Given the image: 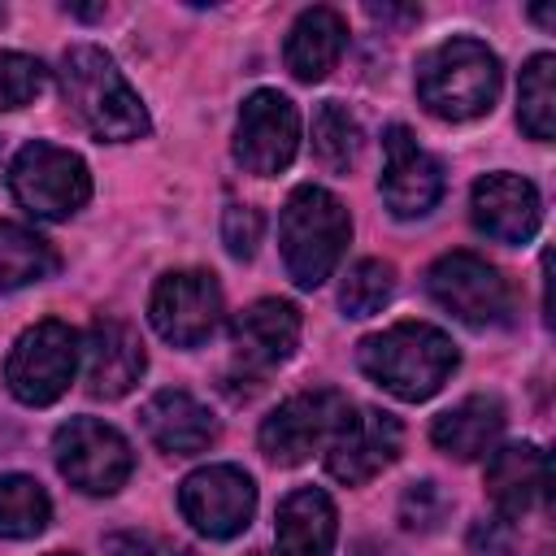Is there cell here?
<instances>
[{
  "label": "cell",
  "instance_id": "6da1fadb",
  "mask_svg": "<svg viewBox=\"0 0 556 556\" xmlns=\"http://www.w3.org/2000/svg\"><path fill=\"white\" fill-rule=\"evenodd\" d=\"M56 78H61L65 109L78 117V126L87 135L126 143V139H143L152 130L139 91L126 83V74L117 70V61L104 48H96V43L65 48Z\"/></svg>",
  "mask_w": 556,
  "mask_h": 556
},
{
  "label": "cell",
  "instance_id": "7a4b0ae2",
  "mask_svg": "<svg viewBox=\"0 0 556 556\" xmlns=\"http://www.w3.org/2000/svg\"><path fill=\"white\" fill-rule=\"evenodd\" d=\"M456 361H460L456 343L430 321H395L382 334L361 339L356 348L361 374L404 404L430 400L452 378Z\"/></svg>",
  "mask_w": 556,
  "mask_h": 556
},
{
  "label": "cell",
  "instance_id": "3957f363",
  "mask_svg": "<svg viewBox=\"0 0 556 556\" xmlns=\"http://www.w3.org/2000/svg\"><path fill=\"white\" fill-rule=\"evenodd\" d=\"M500 96V61L482 39L456 35L417 61V100L439 122H473Z\"/></svg>",
  "mask_w": 556,
  "mask_h": 556
},
{
  "label": "cell",
  "instance_id": "277c9868",
  "mask_svg": "<svg viewBox=\"0 0 556 556\" xmlns=\"http://www.w3.org/2000/svg\"><path fill=\"white\" fill-rule=\"evenodd\" d=\"M348 239H352V217L334 191L304 182L287 195L282 217H278V243H282V265L295 287L304 291L321 287L334 274Z\"/></svg>",
  "mask_w": 556,
  "mask_h": 556
},
{
  "label": "cell",
  "instance_id": "5b68a950",
  "mask_svg": "<svg viewBox=\"0 0 556 556\" xmlns=\"http://www.w3.org/2000/svg\"><path fill=\"white\" fill-rule=\"evenodd\" d=\"M9 191L26 213L43 222H65L91 200V169L78 152L30 139L9 161Z\"/></svg>",
  "mask_w": 556,
  "mask_h": 556
},
{
  "label": "cell",
  "instance_id": "8992f818",
  "mask_svg": "<svg viewBox=\"0 0 556 556\" xmlns=\"http://www.w3.org/2000/svg\"><path fill=\"white\" fill-rule=\"evenodd\" d=\"M78 361H83V339L74 326H65L56 317L35 321L30 330L17 334V343L4 361V387L13 391V400L43 408L70 391Z\"/></svg>",
  "mask_w": 556,
  "mask_h": 556
},
{
  "label": "cell",
  "instance_id": "52a82bcc",
  "mask_svg": "<svg viewBox=\"0 0 556 556\" xmlns=\"http://www.w3.org/2000/svg\"><path fill=\"white\" fill-rule=\"evenodd\" d=\"M52 456L61 478L83 495H113L126 486L135 469V452L126 434L100 417H70L52 434Z\"/></svg>",
  "mask_w": 556,
  "mask_h": 556
},
{
  "label": "cell",
  "instance_id": "ba28073f",
  "mask_svg": "<svg viewBox=\"0 0 556 556\" xmlns=\"http://www.w3.org/2000/svg\"><path fill=\"white\" fill-rule=\"evenodd\" d=\"M426 295L456 321L482 330L508 317V282L473 252H447L426 269Z\"/></svg>",
  "mask_w": 556,
  "mask_h": 556
},
{
  "label": "cell",
  "instance_id": "9c48e42d",
  "mask_svg": "<svg viewBox=\"0 0 556 556\" xmlns=\"http://www.w3.org/2000/svg\"><path fill=\"white\" fill-rule=\"evenodd\" d=\"M178 508L204 539H235L256 513V482L239 465H204L182 478Z\"/></svg>",
  "mask_w": 556,
  "mask_h": 556
},
{
  "label": "cell",
  "instance_id": "30bf717a",
  "mask_svg": "<svg viewBox=\"0 0 556 556\" xmlns=\"http://www.w3.org/2000/svg\"><path fill=\"white\" fill-rule=\"evenodd\" d=\"M404 447V426L382 413V408H365V404H348V413L339 417V426L326 439V469L330 478L361 486L374 473H382Z\"/></svg>",
  "mask_w": 556,
  "mask_h": 556
},
{
  "label": "cell",
  "instance_id": "8fae6325",
  "mask_svg": "<svg viewBox=\"0 0 556 556\" xmlns=\"http://www.w3.org/2000/svg\"><path fill=\"white\" fill-rule=\"evenodd\" d=\"M300 148V113L282 91H252L235 122V161L256 174L274 178L295 161Z\"/></svg>",
  "mask_w": 556,
  "mask_h": 556
},
{
  "label": "cell",
  "instance_id": "7c38bea8",
  "mask_svg": "<svg viewBox=\"0 0 556 556\" xmlns=\"http://www.w3.org/2000/svg\"><path fill=\"white\" fill-rule=\"evenodd\" d=\"M152 330L174 348L204 343L222 321V287L208 269H174L152 287L148 300Z\"/></svg>",
  "mask_w": 556,
  "mask_h": 556
},
{
  "label": "cell",
  "instance_id": "4fadbf2b",
  "mask_svg": "<svg viewBox=\"0 0 556 556\" xmlns=\"http://www.w3.org/2000/svg\"><path fill=\"white\" fill-rule=\"evenodd\" d=\"M348 395L321 387V391H300L291 400H282L265 421H261V452L274 465H304L317 447H326L330 430L339 426V417L348 413Z\"/></svg>",
  "mask_w": 556,
  "mask_h": 556
},
{
  "label": "cell",
  "instance_id": "5bb4252c",
  "mask_svg": "<svg viewBox=\"0 0 556 556\" xmlns=\"http://www.w3.org/2000/svg\"><path fill=\"white\" fill-rule=\"evenodd\" d=\"M378 191L395 217H426L443 195V165L413 139L408 126H387L382 135Z\"/></svg>",
  "mask_w": 556,
  "mask_h": 556
},
{
  "label": "cell",
  "instance_id": "9a60e30c",
  "mask_svg": "<svg viewBox=\"0 0 556 556\" xmlns=\"http://www.w3.org/2000/svg\"><path fill=\"white\" fill-rule=\"evenodd\" d=\"M148 369L143 339L122 317H96L83 334V382L96 400H122Z\"/></svg>",
  "mask_w": 556,
  "mask_h": 556
},
{
  "label": "cell",
  "instance_id": "2e32d148",
  "mask_svg": "<svg viewBox=\"0 0 556 556\" xmlns=\"http://www.w3.org/2000/svg\"><path fill=\"white\" fill-rule=\"evenodd\" d=\"M469 213L482 235H491L500 243H530L543 222V200L530 178L500 169V174H486L473 182Z\"/></svg>",
  "mask_w": 556,
  "mask_h": 556
},
{
  "label": "cell",
  "instance_id": "e0dca14e",
  "mask_svg": "<svg viewBox=\"0 0 556 556\" xmlns=\"http://www.w3.org/2000/svg\"><path fill=\"white\" fill-rule=\"evenodd\" d=\"M300 343V308L291 300H256L235 313L230 348L248 374H265L282 365Z\"/></svg>",
  "mask_w": 556,
  "mask_h": 556
},
{
  "label": "cell",
  "instance_id": "ac0fdd59",
  "mask_svg": "<svg viewBox=\"0 0 556 556\" xmlns=\"http://www.w3.org/2000/svg\"><path fill=\"white\" fill-rule=\"evenodd\" d=\"M148 439L169 456H195L208 452L217 439V417L191 395V391H156L139 413Z\"/></svg>",
  "mask_w": 556,
  "mask_h": 556
},
{
  "label": "cell",
  "instance_id": "d6986e66",
  "mask_svg": "<svg viewBox=\"0 0 556 556\" xmlns=\"http://www.w3.org/2000/svg\"><path fill=\"white\" fill-rule=\"evenodd\" d=\"M504 404L495 395H465L460 404L443 408L430 426V443L452 460H478L491 456L504 434Z\"/></svg>",
  "mask_w": 556,
  "mask_h": 556
},
{
  "label": "cell",
  "instance_id": "ffe728a7",
  "mask_svg": "<svg viewBox=\"0 0 556 556\" xmlns=\"http://www.w3.org/2000/svg\"><path fill=\"white\" fill-rule=\"evenodd\" d=\"M343 48H348V22H343V13L317 4V9H304V13L291 22L287 43H282V61H287L291 78H300V83H321V78L339 65Z\"/></svg>",
  "mask_w": 556,
  "mask_h": 556
},
{
  "label": "cell",
  "instance_id": "44dd1931",
  "mask_svg": "<svg viewBox=\"0 0 556 556\" xmlns=\"http://www.w3.org/2000/svg\"><path fill=\"white\" fill-rule=\"evenodd\" d=\"M334 534H339V517L321 486H300L278 504L274 517L278 556H330Z\"/></svg>",
  "mask_w": 556,
  "mask_h": 556
},
{
  "label": "cell",
  "instance_id": "7402d4cb",
  "mask_svg": "<svg viewBox=\"0 0 556 556\" xmlns=\"http://www.w3.org/2000/svg\"><path fill=\"white\" fill-rule=\"evenodd\" d=\"M547 486V460L534 443H508L495 447L486 460V495L495 500L500 517L513 521L521 513H530L543 500Z\"/></svg>",
  "mask_w": 556,
  "mask_h": 556
},
{
  "label": "cell",
  "instance_id": "603a6c76",
  "mask_svg": "<svg viewBox=\"0 0 556 556\" xmlns=\"http://www.w3.org/2000/svg\"><path fill=\"white\" fill-rule=\"evenodd\" d=\"M56 274V252L48 239L17 222H0V295L22 291L30 282H43Z\"/></svg>",
  "mask_w": 556,
  "mask_h": 556
},
{
  "label": "cell",
  "instance_id": "cb8c5ba5",
  "mask_svg": "<svg viewBox=\"0 0 556 556\" xmlns=\"http://www.w3.org/2000/svg\"><path fill=\"white\" fill-rule=\"evenodd\" d=\"M517 122L539 143L556 135V56L552 52H539L526 61L521 87H517Z\"/></svg>",
  "mask_w": 556,
  "mask_h": 556
},
{
  "label": "cell",
  "instance_id": "d4e9b609",
  "mask_svg": "<svg viewBox=\"0 0 556 556\" xmlns=\"http://www.w3.org/2000/svg\"><path fill=\"white\" fill-rule=\"evenodd\" d=\"M52 521L48 491L26 473H0V539H35Z\"/></svg>",
  "mask_w": 556,
  "mask_h": 556
},
{
  "label": "cell",
  "instance_id": "484cf974",
  "mask_svg": "<svg viewBox=\"0 0 556 556\" xmlns=\"http://www.w3.org/2000/svg\"><path fill=\"white\" fill-rule=\"evenodd\" d=\"M313 152L330 174H348L361 156V126L339 100H321L313 113Z\"/></svg>",
  "mask_w": 556,
  "mask_h": 556
},
{
  "label": "cell",
  "instance_id": "4316f807",
  "mask_svg": "<svg viewBox=\"0 0 556 556\" xmlns=\"http://www.w3.org/2000/svg\"><path fill=\"white\" fill-rule=\"evenodd\" d=\"M391 295H395V269L391 261H378V256L356 261L339 287V304L348 317H374L391 304Z\"/></svg>",
  "mask_w": 556,
  "mask_h": 556
},
{
  "label": "cell",
  "instance_id": "83f0119b",
  "mask_svg": "<svg viewBox=\"0 0 556 556\" xmlns=\"http://www.w3.org/2000/svg\"><path fill=\"white\" fill-rule=\"evenodd\" d=\"M43 87H48V70H43L39 56L0 48V113L30 104Z\"/></svg>",
  "mask_w": 556,
  "mask_h": 556
},
{
  "label": "cell",
  "instance_id": "f1b7e54d",
  "mask_svg": "<svg viewBox=\"0 0 556 556\" xmlns=\"http://www.w3.org/2000/svg\"><path fill=\"white\" fill-rule=\"evenodd\" d=\"M261 230H265V217L261 208L252 204H230L222 213V243L235 261H252L256 256V243H261Z\"/></svg>",
  "mask_w": 556,
  "mask_h": 556
},
{
  "label": "cell",
  "instance_id": "f546056e",
  "mask_svg": "<svg viewBox=\"0 0 556 556\" xmlns=\"http://www.w3.org/2000/svg\"><path fill=\"white\" fill-rule=\"evenodd\" d=\"M447 495L439 491V482H413L404 495H400V521L408 530H434L443 517H447Z\"/></svg>",
  "mask_w": 556,
  "mask_h": 556
},
{
  "label": "cell",
  "instance_id": "4dcf8cb0",
  "mask_svg": "<svg viewBox=\"0 0 556 556\" xmlns=\"http://www.w3.org/2000/svg\"><path fill=\"white\" fill-rule=\"evenodd\" d=\"M104 552L109 556H191L187 547L161 539V534H139V530H117L104 539Z\"/></svg>",
  "mask_w": 556,
  "mask_h": 556
},
{
  "label": "cell",
  "instance_id": "1f68e13d",
  "mask_svg": "<svg viewBox=\"0 0 556 556\" xmlns=\"http://www.w3.org/2000/svg\"><path fill=\"white\" fill-rule=\"evenodd\" d=\"M534 22L539 26H552V9H534Z\"/></svg>",
  "mask_w": 556,
  "mask_h": 556
},
{
  "label": "cell",
  "instance_id": "d6a6232c",
  "mask_svg": "<svg viewBox=\"0 0 556 556\" xmlns=\"http://www.w3.org/2000/svg\"><path fill=\"white\" fill-rule=\"evenodd\" d=\"M252 556H274V552H252Z\"/></svg>",
  "mask_w": 556,
  "mask_h": 556
},
{
  "label": "cell",
  "instance_id": "836d02e7",
  "mask_svg": "<svg viewBox=\"0 0 556 556\" xmlns=\"http://www.w3.org/2000/svg\"><path fill=\"white\" fill-rule=\"evenodd\" d=\"M52 556H74V552H52Z\"/></svg>",
  "mask_w": 556,
  "mask_h": 556
}]
</instances>
